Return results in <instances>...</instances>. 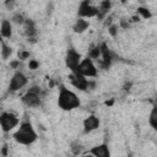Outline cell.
Listing matches in <instances>:
<instances>
[{
    "label": "cell",
    "instance_id": "21",
    "mask_svg": "<svg viewBox=\"0 0 157 157\" xmlns=\"http://www.w3.org/2000/svg\"><path fill=\"white\" fill-rule=\"evenodd\" d=\"M70 150H71V152H72L74 155H80V153H81V150H82V146H81L78 142H72Z\"/></svg>",
    "mask_w": 157,
    "mask_h": 157
},
{
    "label": "cell",
    "instance_id": "25",
    "mask_svg": "<svg viewBox=\"0 0 157 157\" xmlns=\"http://www.w3.org/2000/svg\"><path fill=\"white\" fill-rule=\"evenodd\" d=\"M38 66H39V63L37 60H34V59H31L29 60V63H28L29 70H36V69H38Z\"/></svg>",
    "mask_w": 157,
    "mask_h": 157
},
{
    "label": "cell",
    "instance_id": "8",
    "mask_svg": "<svg viewBox=\"0 0 157 157\" xmlns=\"http://www.w3.org/2000/svg\"><path fill=\"white\" fill-rule=\"evenodd\" d=\"M98 13V10L97 7L92 6L90 4V0H82L80 2V6H78V10H77V15L78 17H82V18H91V17H96Z\"/></svg>",
    "mask_w": 157,
    "mask_h": 157
},
{
    "label": "cell",
    "instance_id": "2",
    "mask_svg": "<svg viewBox=\"0 0 157 157\" xmlns=\"http://www.w3.org/2000/svg\"><path fill=\"white\" fill-rule=\"evenodd\" d=\"M37 139H38V135H37L33 125L29 121L21 123L20 128L13 134V140L17 144H21V145H25V146L32 145Z\"/></svg>",
    "mask_w": 157,
    "mask_h": 157
},
{
    "label": "cell",
    "instance_id": "29",
    "mask_svg": "<svg viewBox=\"0 0 157 157\" xmlns=\"http://www.w3.org/2000/svg\"><path fill=\"white\" fill-rule=\"evenodd\" d=\"M113 103H114V101H113V99H110V101H107V102H105V105H112Z\"/></svg>",
    "mask_w": 157,
    "mask_h": 157
},
{
    "label": "cell",
    "instance_id": "28",
    "mask_svg": "<svg viewBox=\"0 0 157 157\" xmlns=\"http://www.w3.org/2000/svg\"><path fill=\"white\" fill-rule=\"evenodd\" d=\"M120 25H121V27H123V28H128V27H129V22H126L124 18H121V20H120Z\"/></svg>",
    "mask_w": 157,
    "mask_h": 157
},
{
    "label": "cell",
    "instance_id": "30",
    "mask_svg": "<svg viewBox=\"0 0 157 157\" xmlns=\"http://www.w3.org/2000/svg\"><path fill=\"white\" fill-rule=\"evenodd\" d=\"M125 1H126V0H121V2H125Z\"/></svg>",
    "mask_w": 157,
    "mask_h": 157
},
{
    "label": "cell",
    "instance_id": "14",
    "mask_svg": "<svg viewBox=\"0 0 157 157\" xmlns=\"http://www.w3.org/2000/svg\"><path fill=\"white\" fill-rule=\"evenodd\" d=\"M0 34L4 38H11L12 36V25L10 20H2L0 25Z\"/></svg>",
    "mask_w": 157,
    "mask_h": 157
},
{
    "label": "cell",
    "instance_id": "9",
    "mask_svg": "<svg viewBox=\"0 0 157 157\" xmlns=\"http://www.w3.org/2000/svg\"><path fill=\"white\" fill-rule=\"evenodd\" d=\"M70 81H71V85L80 91H86L90 87V81L87 80V77L77 72H72V75L70 76Z\"/></svg>",
    "mask_w": 157,
    "mask_h": 157
},
{
    "label": "cell",
    "instance_id": "19",
    "mask_svg": "<svg viewBox=\"0 0 157 157\" xmlns=\"http://www.w3.org/2000/svg\"><path fill=\"white\" fill-rule=\"evenodd\" d=\"M88 58H91L92 60H94V59H98L99 56H101V48H99V45H94V47H92L91 49H90V52H88V55H87Z\"/></svg>",
    "mask_w": 157,
    "mask_h": 157
},
{
    "label": "cell",
    "instance_id": "7",
    "mask_svg": "<svg viewBox=\"0 0 157 157\" xmlns=\"http://www.w3.org/2000/svg\"><path fill=\"white\" fill-rule=\"evenodd\" d=\"M28 82V78L27 76L21 72V71H16L10 81V85H9V91L10 92H16V91H20L21 88H23Z\"/></svg>",
    "mask_w": 157,
    "mask_h": 157
},
{
    "label": "cell",
    "instance_id": "3",
    "mask_svg": "<svg viewBox=\"0 0 157 157\" xmlns=\"http://www.w3.org/2000/svg\"><path fill=\"white\" fill-rule=\"evenodd\" d=\"M77 74L85 76V77H96L98 71H97V67L93 63V60L91 58H85V59H81L78 66H77V70H76Z\"/></svg>",
    "mask_w": 157,
    "mask_h": 157
},
{
    "label": "cell",
    "instance_id": "20",
    "mask_svg": "<svg viewBox=\"0 0 157 157\" xmlns=\"http://www.w3.org/2000/svg\"><path fill=\"white\" fill-rule=\"evenodd\" d=\"M137 13H139V15H141L144 18H150V17L152 16V13L150 12V10H148V9H146V7H142V6L137 7Z\"/></svg>",
    "mask_w": 157,
    "mask_h": 157
},
{
    "label": "cell",
    "instance_id": "27",
    "mask_svg": "<svg viewBox=\"0 0 157 157\" xmlns=\"http://www.w3.org/2000/svg\"><path fill=\"white\" fill-rule=\"evenodd\" d=\"M5 4H6V7H7V9H12V6H13V0H5Z\"/></svg>",
    "mask_w": 157,
    "mask_h": 157
},
{
    "label": "cell",
    "instance_id": "10",
    "mask_svg": "<svg viewBox=\"0 0 157 157\" xmlns=\"http://www.w3.org/2000/svg\"><path fill=\"white\" fill-rule=\"evenodd\" d=\"M99 48H101V56H102V61H101V65L103 69H109L112 61H113V54L112 52L109 50L107 43H102L99 44Z\"/></svg>",
    "mask_w": 157,
    "mask_h": 157
},
{
    "label": "cell",
    "instance_id": "13",
    "mask_svg": "<svg viewBox=\"0 0 157 157\" xmlns=\"http://www.w3.org/2000/svg\"><path fill=\"white\" fill-rule=\"evenodd\" d=\"M23 32H25V34L28 38H33L37 34L36 23L31 18H25V22H23Z\"/></svg>",
    "mask_w": 157,
    "mask_h": 157
},
{
    "label": "cell",
    "instance_id": "16",
    "mask_svg": "<svg viewBox=\"0 0 157 157\" xmlns=\"http://www.w3.org/2000/svg\"><path fill=\"white\" fill-rule=\"evenodd\" d=\"M110 7H112V1L110 0H102L101 4H99V9H97L98 10L97 17L98 18H103L108 13V11L110 10Z\"/></svg>",
    "mask_w": 157,
    "mask_h": 157
},
{
    "label": "cell",
    "instance_id": "17",
    "mask_svg": "<svg viewBox=\"0 0 157 157\" xmlns=\"http://www.w3.org/2000/svg\"><path fill=\"white\" fill-rule=\"evenodd\" d=\"M148 123L151 125L152 129H157V107L155 105L150 113V119H148Z\"/></svg>",
    "mask_w": 157,
    "mask_h": 157
},
{
    "label": "cell",
    "instance_id": "12",
    "mask_svg": "<svg viewBox=\"0 0 157 157\" xmlns=\"http://www.w3.org/2000/svg\"><path fill=\"white\" fill-rule=\"evenodd\" d=\"M87 155H92V156H96V157H109L110 152H109V148L107 146V144H102V145H97L94 147H92Z\"/></svg>",
    "mask_w": 157,
    "mask_h": 157
},
{
    "label": "cell",
    "instance_id": "18",
    "mask_svg": "<svg viewBox=\"0 0 157 157\" xmlns=\"http://www.w3.org/2000/svg\"><path fill=\"white\" fill-rule=\"evenodd\" d=\"M11 54H12V48L2 42L1 43V56H2V59H9L11 56Z\"/></svg>",
    "mask_w": 157,
    "mask_h": 157
},
{
    "label": "cell",
    "instance_id": "15",
    "mask_svg": "<svg viewBox=\"0 0 157 157\" xmlns=\"http://www.w3.org/2000/svg\"><path fill=\"white\" fill-rule=\"evenodd\" d=\"M88 27H90V22H88L87 20L82 18V17H78V18L76 20V22H75L72 29H74V32H76V33H83Z\"/></svg>",
    "mask_w": 157,
    "mask_h": 157
},
{
    "label": "cell",
    "instance_id": "11",
    "mask_svg": "<svg viewBox=\"0 0 157 157\" xmlns=\"http://www.w3.org/2000/svg\"><path fill=\"white\" fill-rule=\"evenodd\" d=\"M82 124H83V132L85 134H90L93 130H96V129L99 128L101 121H99V119L94 114H91L87 118H85V120H83Z\"/></svg>",
    "mask_w": 157,
    "mask_h": 157
},
{
    "label": "cell",
    "instance_id": "26",
    "mask_svg": "<svg viewBox=\"0 0 157 157\" xmlns=\"http://www.w3.org/2000/svg\"><path fill=\"white\" fill-rule=\"evenodd\" d=\"M18 65H20V60H15V61H11V63H10V66H11L12 69H16Z\"/></svg>",
    "mask_w": 157,
    "mask_h": 157
},
{
    "label": "cell",
    "instance_id": "23",
    "mask_svg": "<svg viewBox=\"0 0 157 157\" xmlns=\"http://www.w3.org/2000/svg\"><path fill=\"white\" fill-rule=\"evenodd\" d=\"M12 21H13V22H16V23L23 25V22H25V17H23L21 13H16V15L12 17Z\"/></svg>",
    "mask_w": 157,
    "mask_h": 157
},
{
    "label": "cell",
    "instance_id": "1",
    "mask_svg": "<svg viewBox=\"0 0 157 157\" xmlns=\"http://www.w3.org/2000/svg\"><path fill=\"white\" fill-rule=\"evenodd\" d=\"M81 104L80 98L75 92L69 90L64 85H59V96H58V105L63 110H72L78 108Z\"/></svg>",
    "mask_w": 157,
    "mask_h": 157
},
{
    "label": "cell",
    "instance_id": "5",
    "mask_svg": "<svg viewBox=\"0 0 157 157\" xmlns=\"http://www.w3.org/2000/svg\"><path fill=\"white\" fill-rule=\"evenodd\" d=\"M20 123V119L11 112H4L0 115V128L4 132L11 131L13 128H16Z\"/></svg>",
    "mask_w": 157,
    "mask_h": 157
},
{
    "label": "cell",
    "instance_id": "24",
    "mask_svg": "<svg viewBox=\"0 0 157 157\" xmlns=\"http://www.w3.org/2000/svg\"><path fill=\"white\" fill-rule=\"evenodd\" d=\"M108 32H109V34H110L112 37H117V36H118V26H115V25L109 26Z\"/></svg>",
    "mask_w": 157,
    "mask_h": 157
},
{
    "label": "cell",
    "instance_id": "22",
    "mask_svg": "<svg viewBox=\"0 0 157 157\" xmlns=\"http://www.w3.org/2000/svg\"><path fill=\"white\" fill-rule=\"evenodd\" d=\"M31 56V53L27 50H20L18 52V60H26Z\"/></svg>",
    "mask_w": 157,
    "mask_h": 157
},
{
    "label": "cell",
    "instance_id": "6",
    "mask_svg": "<svg viewBox=\"0 0 157 157\" xmlns=\"http://www.w3.org/2000/svg\"><path fill=\"white\" fill-rule=\"evenodd\" d=\"M80 61H81V54L76 49L69 48L65 55V65L70 69L71 72H76Z\"/></svg>",
    "mask_w": 157,
    "mask_h": 157
},
{
    "label": "cell",
    "instance_id": "4",
    "mask_svg": "<svg viewBox=\"0 0 157 157\" xmlns=\"http://www.w3.org/2000/svg\"><path fill=\"white\" fill-rule=\"evenodd\" d=\"M22 102L27 105V107H39L42 104V97H40V90L39 87H32L29 88L23 96H22Z\"/></svg>",
    "mask_w": 157,
    "mask_h": 157
}]
</instances>
